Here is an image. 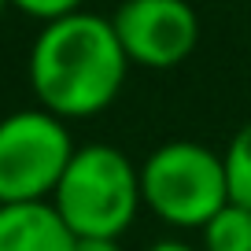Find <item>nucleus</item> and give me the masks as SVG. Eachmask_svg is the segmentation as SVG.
Segmentation results:
<instances>
[{"instance_id":"obj_1","label":"nucleus","mask_w":251,"mask_h":251,"mask_svg":"<svg viewBox=\"0 0 251 251\" xmlns=\"http://www.w3.org/2000/svg\"><path fill=\"white\" fill-rule=\"evenodd\" d=\"M126 59L111 19L74 11L45 23L30 52V85L55 118H89L118 100Z\"/></svg>"},{"instance_id":"obj_2","label":"nucleus","mask_w":251,"mask_h":251,"mask_svg":"<svg viewBox=\"0 0 251 251\" xmlns=\"http://www.w3.org/2000/svg\"><path fill=\"white\" fill-rule=\"evenodd\" d=\"M141 203V170L129 163L126 151L111 144H85L74 151L52 196V207L74 236H111V240L129 229Z\"/></svg>"},{"instance_id":"obj_3","label":"nucleus","mask_w":251,"mask_h":251,"mask_svg":"<svg viewBox=\"0 0 251 251\" xmlns=\"http://www.w3.org/2000/svg\"><path fill=\"white\" fill-rule=\"evenodd\" d=\"M144 207L177 229H203L229 203L226 155L196 141H170L141 166Z\"/></svg>"},{"instance_id":"obj_4","label":"nucleus","mask_w":251,"mask_h":251,"mask_svg":"<svg viewBox=\"0 0 251 251\" xmlns=\"http://www.w3.org/2000/svg\"><path fill=\"white\" fill-rule=\"evenodd\" d=\"M63 118L33 107L0 122V203H45L74 159Z\"/></svg>"},{"instance_id":"obj_5","label":"nucleus","mask_w":251,"mask_h":251,"mask_svg":"<svg viewBox=\"0 0 251 251\" xmlns=\"http://www.w3.org/2000/svg\"><path fill=\"white\" fill-rule=\"evenodd\" d=\"M111 26L126 59L148 71L177 67L200 41V19L188 0H126Z\"/></svg>"},{"instance_id":"obj_6","label":"nucleus","mask_w":251,"mask_h":251,"mask_svg":"<svg viewBox=\"0 0 251 251\" xmlns=\"http://www.w3.org/2000/svg\"><path fill=\"white\" fill-rule=\"evenodd\" d=\"M74 240L52 200L0 203V251H74Z\"/></svg>"},{"instance_id":"obj_7","label":"nucleus","mask_w":251,"mask_h":251,"mask_svg":"<svg viewBox=\"0 0 251 251\" xmlns=\"http://www.w3.org/2000/svg\"><path fill=\"white\" fill-rule=\"evenodd\" d=\"M203 251H251V211L229 200L203 226Z\"/></svg>"},{"instance_id":"obj_8","label":"nucleus","mask_w":251,"mask_h":251,"mask_svg":"<svg viewBox=\"0 0 251 251\" xmlns=\"http://www.w3.org/2000/svg\"><path fill=\"white\" fill-rule=\"evenodd\" d=\"M226 177L229 200L251 211V122H244L226 148Z\"/></svg>"},{"instance_id":"obj_9","label":"nucleus","mask_w":251,"mask_h":251,"mask_svg":"<svg viewBox=\"0 0 251 251\" xmlns=\"http://www.w3.org/2000/svg\"><path fill=\"white\" fill-rule=\"evenodd\" d=\"M8 4H15L19 11L41 19V23H55V19H67L74 11H81L85 0H8Z\"/></svg>"},{"instance_id":"obj_10","label":"nucleus","mask_w":251,"mask_h":251,"mask_svg":"<svg viewBox=\"0 0 251 251\" xmlns=\"http://www.w3.org/2000/svg\"><path fill=\"white\" fill-rule=\"evenodd\" d=\"M74 251H122V248H118V240H111V236H78V240H74Z\"/></svg>"},{"instance_id":"obj_11","label":"nucleus","mask_w":251,"mask_h":251,"mask_svg":"<svg viewBox=\"0 0 251 251\" xmlns=\"http://www.w3.org/2000/svg\"><path fill=\"white\" fill-rule=\"evenodd\" d=\"M148 251H196V248H188L185 240H159V244H151Z\"/></svg>"},{"instance_id":"obj_12","label":"nucleus","mask_w":251,"mask_h":251,"mask_svg":"<svg viewBox=\"0 0 251 251\" xmlns=\"http://www.w3.org/2000/svg\"><path fill=\"white\" fill-rule=\"evenodd\" d=\"M4 8H8V0H0V15H4Z\"/></svg>"}]
</instances>
